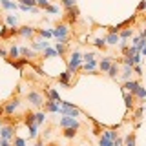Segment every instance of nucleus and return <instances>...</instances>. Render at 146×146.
Returning a JSON list of instances; mask_svg holds the SVG:
<instances>
[{
  "label": "nucleus",
  "instance_id": "1",
  "mask_svg": "<svg viewBox=\"0 0 146 146\" xmlns=\"http://www.w3.org/2000/svg\"><path fill=\"white\" fill-rule=\"evenodd\" d=\"M51 33H53V36L58 40V42L66 44L68 40H70V26L68 24H58L55 29H51Z\"/></svg>",
  "mask_w": 146,
  "mask_h": 146
},
{
  "label": "nucleus",
  "instance_id": "2",
  "mask_svg": "<svg viewBox=\"0 0 146 146\" xmlns=\"http://www.w3.org/2000/svg\"><path fill=\"white\" fill-rule=\"evenodd\" d=\"M82 62H84V60H82V55H80V51H79V49H75V51L71 53L70 60H68V71H70L71 75H73V73H75V71L80 68V64H82Z\"/></svg>",
  "mask_w": 146,
  "mask_h": 146
},
{
  "label": "nucleus",
  "instance_id": "3",
  "mask_svg": "<svg viewBox=\"0 0 146 146\" xmlns=\"http://www.w3.org/2000/svg\"><path fill=\"white\" fill-rule=\"evenodd\" d=\"M26 99H27V102H29L31 106H35V108H40V106H44V102H46V100H44V97L38 93V91H35V90H33V91H29Z\"/></svg>",
  "mask_w": 146,
  "mask_h": 146
},
{
  "label": "nucleus",
  "instance_id": "4",
  "mask_svg": "<svg viewBox=\"0 0 146 146\" xmlns=\"http://www.w3.org/2000/svg\"><path fill=\"white\" fill-rule=\"evenodd\" d=\"M18 108H20V100H18V97H15L13 100H9L6 106H4V113H6V115H13Z\"/></svg>",
  "mask_w": 146,
  "mask_h": 146
},
{
  "label": "nucleus",
  "instance_id": "5",
  "mask_svg": "<svg viewBox=\"0 0 146 146\" xmlns=\"http://www.w3.org/2000/svg\"><path fill=\"white\" fill-rule=\"evenodd\" d=\"M60 126L62 128H75V130H79L80 122L77 121V119H73V117H62L60 119Z\"/></svg>",
  "mask_w": 146,
  "mask_h": 146
},
{
  "label": "nucleus",
  "instance_id": "6",
  "mask_svg": "<svg viewBox=\"0 0 146 146\" xmlns=\"http://www.w3.org/2000/svg\"><path fill=\"white\" fill-rule=\"evenodd\" d=\"M13 135H15V128L11 124H6L0 128V139H6V141H11Z\"/></svg>",
  "mask_w": 146,
  "mask_h": 146
},
{
  "label": "nucleus",
  "instance_id": "7",
  "mask_svg": "<svg viewBox=\"0 0 146 146\" xmlns=\"http://www.w3.org/2000/svg\"><path fill=\"white\" fill-rule=\"evenodd\" d=\"M124 90L135 97V93L141 90V82H139V80H126V82H124Z\"/></svg>",
  "mask_w": 146,
  "mask_h": 146
},
{
  "label": "nucleus",
  "instance_id": "8",
  "mask_svg": "<svg viewBox=\"0 0 146 146\" xmlns=\"http://www.w3.org/2000/svg\"><path fill=\"white\" fill-rule=\"evenodd\" d=\"M44 110H46V111H51V113H58V110H60V104L55 102V100H51V99H48V100L44 102Z\"/></svg>",
  "mask_w": 146,
  "mask_h": 146
},
{
  "label": "nucleus",
  "instance_id": "9",
  "mask_svg": "<svg viewBox=\"0 0 146 146\" xmlns=\"http://www.w3.org/2000/svg\"><path fill=\"white\" fill-rule=\"evenodd\" d=\"M18 35L24 36V38H29V36L35 35V27H31V26H22V27H18Z\"/></svg>",
  "mask_w": 146,
  "mask_h": 146
},
{
  "label": "nucleus",
  "instance_id": "10",
  "mask_svg": "<svg viewBox=\"0 0 146 146\" xmlns=\"http://www.w3.org/2000/svg\"><path fill=\"white\" fill-rule=\"evenodd\" d=\"M111 66H113V57H106V58H102V60H100V64H99L100 71H104V73H108Z\"/></svg>",
  "mask_w": 146,
  "mask_h": 146
},
{
  "label": "nucleus",
  "instance_id": "11",
  "mask_svg": "<svg viewBox=\"0 0 146 146\" xmlns=\"http://www.w3.org/2000/svg\"><path fill=\"white\" fill-rule=\"evenodd\" d=\"M49 48V42H46V40H35L33 44H31V49H33V51H40V49H48Z\"/></svg>",
  "mask_w": 146,
  "mask_h": 146
},
{
  "label": "nucleus",
  "instance_id": "12",
  "mask_svg": "<svg viewBox=\"0 0 146 146\" xmlns=\"http://www.w3.org/2000/svg\"><path fill=\"white\" fill-rule=\"evenodd\" d=\"M66 17H68V20L70 22H75L77 18H79V7H70V9H66Z\"/></svg>",
  "mask_w": 146,
  "mask_h": 146
},
{
  "label": "nucleus",
  "instance_id": "13",
  "mask_svg": "<svg viewBox=\"0 0 146 146\" xmlns=\"http://www.w3.org/2000/svg\"><path fill=\"white\" fill-rule=\"evenodd\" d=\"M70 77H71V73L70 71H62L60 75H58V82H60L62 86H66V88H70Z\"/></svg>",
  "mask_w": 146,
  "mask_h": 146
},
{
  "label": "nucleus",
  "instance_id": "14",
  "mask_svg": "<svg viewBox=\"0 0 146 146\" xmlns=\"http://www.w3.org/2000/svg\"><path fill=\"white\" fill-rule=\"evenodd\" d=\"M0 6H2V9H6V11H9V9H18V4L13 2V0H0Z\"/></svg>",
  "mask_w": 146,
  "mask_h": 146
},
{
  "label": "nucleus",
  "instance_id": "15",
  "mask_svg": "<svg viewBox=\"0 0 146 146\" xmlns=\"http://www.w3.org/2000/svg\"><path fill=\"white\" fill-rule=\"evenodd\" d=\"M131 73H133V68L124 66V68H122V73H121L119 77H121L122 80H131Z\"/></svg>",
  "mask_w": 146,
  "mask_h": 146
},
{
  "label": "nucleus",
  "instance_id": "16",
  "mask_svg": "<svg viewBox=\"0 0 146 146\" xmlns=\"http://www.w3.org/2000/svg\"><path fill=\"white\" fill-rule=\"evenodd\" d=\"M119 42H121V36H119L117 33H110L106 36V44H110V46H117Z\"/></svg>",
  "mask_w": 146,
  "mask_h": 146
},
{
  "label": "nucleus",
  "instance_id": "17",
  "mask_svg": "<svg viewBox=\"0 0 146 146\" xmlns=\"http://www.w3.org/2000/svg\"><path fill=\"white\" fill-rule=\"evenodd\" d=\"M119 71H121V68H119V64H115V62H113V66L110 68V71H108V77H110V79H117V77L121 75Z\"/></svg>",
  "mask_w": 146,
  "mask_h": 146
},
{
  "label": "nucleus",
  "instance_id": "18",
  "mask_svg": "<svg viewBox=\"0 0 146 146\" xmlns=\"http://www.w3.org/2000/svg\"><path fill=\"white\" fill-rule=\"evenodd\" d=\"M124 102H126V108L131 110L133 108V102H135V97L131 93H128V91H124Z\"/></svg>",
  "mask_w": 146,
  "mask_h": 146
},
{
  "label": "nucleus",
  "instance_id": "19",
  "mask_svg": "<svg viewBox=\"0 0 146 146\" xmlns=\"http://www.w3.org/2000/svg\"><path fill=\"white\" fill-rule=\"evenodd\" d=\"M20 55L24 58H35V51L29 49V48H20Z\"/></svg>",
  "mask_w": 146,
  "mask_h": 146
},
{
  "label": "nucleus",
  "instance_id": "20",
  "mask_svg": "<svg viewBox=\"0 0 146 146\" xmlns=\"http://www.w3.org/2000/svg\"><path fill=\"white\" fill-rule=\"evenodd\" d=\"M102 137H106V139H110V141H113V143H115V141H117V131L104 130V131H102Z\"/></svg>",
  "mask_w": 146,
  "mask_h": 146
},
{
  "label": "nucleus",
  "instance_id": "21",
  "mask_svg": "<svg viewBox=\"0 0 146 146\" xmlns=\"http://www.w3.org/2000/svg\"><path fill=\"white\" fill-rule=\"evenodd\" d=\"M95 68H97V60H91V62H84V71L93 73Z\"/></svg>",
  "mask_w": 146,
  "mask_h": 146
},
{
  "label": "nucleus",
  "instance_id": "22",
  "mask_svg": "<svg viewBox=\"0 0 146 146\" xmlns=\"http://www.w3.org/2000/svg\"><path fill=\"white\" fill-rule=\"evenodd\" d=\"M44 58H53V57H58V53L55 51V48H48V49H44Z\"/></svg>",
  "mask_w": 146,
  "mask_h": 146
},
{
  "label": "nucleus",
  "instance_id": "23",
  "mask_svg": "<svg viewBox=\"0 0 146 146\" xmlns=\"http://www.w3.org/2000/svg\"><path fill=\"white\" fill-rule=\"evenodd\" d=\"M18 55H20V48H18V46H15V44H13L11 48H9V58H17Z\"/></svg>",
  "mask_w": 146,
  "mask_h": 146
},
{
  "label": "nucleus",
  "instance_id": "24",
  "mask_svg": "<svg viewBox=\"0 0 146 146\" xmlns=\"http://www.w3.org/2000/svg\"><path fill=\"white\" fill-rule=\"evenodd\" d=\"M75 135H77L75 128H64V137H66V139H73Z\"/></svg>",
  "mask_w": 146,
  "mask_h": 146
},
{
  "label": "nucleus",
  "instance_id": "25",
  "mask_svg": "<svg viewBox=\"0 0 146 146\" xmlns=\"http://www.w3.org/2000/svg\"><path fill=\"white\" fill-rule=\"evenodd\" d=\"M6 22L11 27H17V24H18V18L15 17V15H6Z\"/></svg>",
  "mask_w": 146,
  "mask_h": 146
},
{
  "label": "nucleus",
  "instance_id": "26",
  "mask_svg": "<svg viewBox=\"0 0 146 146\" xmlns=\"http://www.w3.org/2000/svg\"><path fill=\"white\" fill-rule=\"evenodd\" d=\"M33 124H36L35 113H27V115H26V126H33Z\"/></svg>",
  "mask_w": 146,
  "mask_h": 146
},
{
  "label": "nucleus",
  "instance_id": "27",
  "mask_svg": "<svg viewBox=\"0 0 146 146\" xmlns=\"http://www.w3.org/2000/svg\"><path fill=\"white\" fill-rule=\"evenodd\" d=\"M27 128H29V139H31V141L36 139V135H38V126L33 124V126H27Z\"/></svg>",
  "mask_w": 146,
  "mask_h": 146
},
{
  "label": "nucleus",
  "instance_id": "28",
  "mask_svg": "<svg viewBox=\"0 0 146 146\" xmlns=\"http://www.w3.org/2000/svg\"><path fill=\"white\" fill-rule=\"evenodd\" d=\"M55 51H57L58 55H64V53H66V44H64V42H57V44H55Z\"/></svg>",
  "mask_w": 146,
  "mask_h": 146
},
{
  "label": "nucleus",
  "instance_id": "29",
  "mask_svg": "<svg viewBox=\"0 0 146 146\" xmlns=\"http://www.w3.org/2000/svg\"><path fill=\"white\" fill-rule=\"evenodd\" d=\"M119 36H121V40H126L131 36V27H126V29H122L121 33H119Z\"/></svg>",
  "mask_w": 146,
  "mask_h": 146
},
{
  "label": "nucleus",
  "instance_id": "30",
  "mask_svg": "<svg viewBox=\"0 0 146 146\" xmlns=\"http://www.w3.org/2000/svg\"><path fill=\"white\" fill-rule=\"evenodd\" d=\"M93 44L97 46V48L104 49V48H106V38H104V36H102V38H93Z\"/></svg>",
  "mask_w": 146,
  "mask_h": 146
},
{
  "label": "nucleus",
  "instance_id": "31",
  "mask_svg": "<svg viewBox=\"0 0 146 146\" xmlns=\"http://www.w3.org/2000/svg\"><path fill=\"white\" fill-rule=\"evenodd\" d=\"M99 146H115V143L110 141V139H106V137H100V139H99Z\"/></svg>",
  "mask_w": 146,
  "mask_h": 146
},
{
  "label": "nucleus",
  "instance_id": "32",
  "mask_svg": "<svg viewBox=\"0 0 146 146\" xmlns=\"http://www.w3.org/2000/svg\"><path fill=\"white\" fill-rule=\"evenodd\" d=\"M60 4L66 9H70V7H75L77 6V0H60Z\"/></svg>",
  "mask_w": 146,
  "mask_h": 146
},
{
  "label": "nucleus",
  "instance_id": "33",
  "mask_svg": "<svg viewBox=\"0 0 146 146\" xmlns=\"http://www.w3.org/2000/svg\"><path fill=\"white\" fill-rule=\"evenodd\" d=\"M124 146H135V135L133 133H130L124 139Z\"/></svg>",
  "mask_w": 146,
  "mask_h": 146
},
{
  "label": "nucleus",
  "instance_id": "34",
  "mask_svg": "<svg viewBox=\"0 0 146 146\" xmlns=\"http://www.w3.org/2000/svg\"><path fill=\"white\" fill-rule=\"evenodd\" d=\"M38 35L42 36V38H51V36H53L51 29H38Z\"/></svg>",
  "mask_w": 146,
  "mask_h": 146
},
{
  "label": "nucleus",
  "instance_id": "35",
  "mask_svg": "<svg viewBox=\"0 0 146 146\" xmlns=\"http://www.w3.org/2000/svg\"><path fill=\"white\" fill-rule=\"evenodd\" d=\"M44 11H46V13H51V15H57V13H58V6H53V4H49V6L46 7Z\"/></svg>",
  "mask_w": 146,
  "mask_h": 146
},
{
  "label": "nucleus",
  "instance_id": "36",
  "mask_svg": "<svg viewBox=\"0 0 146 146\" xmlns=\"http://www.w3.org/2000/svg\"><path fill=\"white\" fill-rule=\"evenodd\" d=\"M135 97L141 99V100H146V88H143V86H141V90L135 93Z\"/></svg>",
  "mask_w": 146,
  "mask_h": 146
},
{
  "label": "nucleus",
  "instance_id": "37",
  "mask_svg": "<svg viewBox=\"0 0 146 146\" xmlns=\"http://www.w3.org/2000/svg\"><path fill=\"white\" fill-rule=\"evenodd\" d=\"M22 6H27V7H35L36 6V0H18Z\"/></svg>",
  "mask_w": 146,
  "mask_h": 146
},
{
  "label": "nucleus",
  "instance_id": "38",
  "mask_svg": "<svg viewBox=\"0 0 146 146\" xmlns=\"http://www.w3.org/2000/svg\"><path fill=\"white\" fill-rule=\"evenodd\" d=\"M35 117H36V126H38V124H42V122H44V119H46L44 111H38V113H35Z\"/></svg>",
  "mask_w": 146,
  "mask_h": 146
},
{
  "label": "nucleus",
  "instance_id": "39",
  "mask_svg": "<svg viewBox=\"0 0 146 146\" xmlns=\"http://www.w3.org/2000/svg\"><path fill=\"white\" fill-rule=\"evenodd\" d=\"M82 60H84V62H91V60H95V55L93 53H84V55H82Z\"/></svg>",
  "mask_w": 146,
  "mask_h": 146
},
{
  "label": "nucleus",
  "instance_id": "40",
  "mask_svg": "<svg viewBox=\"0 0 146 146\" xmlns=\"http://www.w3.org/2000/svg\"><path fill=\"white\" fill-rule=\"evenodd\" d=\"M36 6H38L40 9H46L49 6V0H36Z\"/></svg>",
  "mask_w": 146,
  "mask_h": 146
},
{
  "label": "nucleus",
  "instance_id": "41",
  "mask_svg": "<svg viewBox=\"0 0 146 146\" xmlns=\"http://www.w3.org/2000/svg\"><path fill=\"white\" fill-rule=\"evenodd\" d=\"M26 139H22V137H15V146H26Z\"/></svg>",
  "mask_w": 146,
  "mask_h": 146
},
{
  "label": "nucleus",
  "instance_id": "42",
  "mask_svg": "<svg viewBox=\"0 0 146 146\" xmlns=\"http://www.w3.org/2000/svg\"><path fill=\"white\" fill-rule=\"evenodd\" d=\"M133 73H137V75H143V70H141L139 64H137V66H133Z\"/></svg>",
  "mask_w": 146,
  "mask_h": 146
},
{
  "label": "nucleus",
  "instance_id": "43",
  "mask_svg": "<svg viewBox=\"0 0 146 146\" xmlns=\"http://www.w3.org/2000/svg\"><path fill=\"white\" fill-rule=\"evenodd\" d=\"M141 117H143V108H139V110L135 111V119H137V121H139Z\"/></svg>",
  "mask_w": 146,
  "mask_h": 146
},
{
  "label": "nucleus",
  "instance_id": "44",
  "mask_svg": "<svg viewBox=\"0 0 146 146\" xmlns=\"http://www.w3.org/2000/svg\"><path fill=\"white\" fill-rule=\"evenodd\" d=\"M29 13H33V15H36V13H40V7H38V6L31 7V9H29Z\"/></svg>",
  "mask_w": 146,
  "mask_h": 146
},
{
  "label": "nucleus",
  "instance_id": "45",
  "mask_svg": "<svg viewBox=\"0 0 146 146\" xmlns=\"http://www.w3.org/2000/svg\"><path fill=\"white\" fill-rule=\"evenodd\" d=\"M0 36H7V27H6V26L0 29Z\"/></svg>",
  "mask_w": 146,
  "mask_h": 146
},
{
  "label": "nucleus",
  "instance_id": "46",
  "mask_svg": "<svg viewBox=\"0 0 146 146\" xmlns=\"http://www.w3.org/2000/svg\"><path fill=\"white\" fill-rule=\"evenodd\" d=\"M0 146H11V143L6 141V139H0Z\"/></svg>",
  "mask_w": 146,
  "mask_h": 146
},
{
  "label": "nucleus",
  "instance_id": "47",
  "mask_svg": "<svg viewBox=\"0 0 146 146\" xmlns=\"http://www.w3.org/2000/svg\"><path fill=\"white\" fill-rule=\"evenodd\" d=\"M35 146H44V143H42V141H36V143H35Z\"/></svg>",
  "mask_w": 146,
  "mask_h": 146
},
{
  "label": "nucleus",
  "instance_id": "48",
  "mask_svg": "<svg viewBox=\"0 0 146 146\" xmlns=\"http://www.w3.org/2000/svg\"><path fill=\"white\" fill-rule=\"evenodd\" d=\"M4 126V121H2V117H0V128H2Z\"/></svg>",
  "mask_w": 146,
  "mask_h": 146
},
{
  "label": "nucleus",
  "instance_id": "49",
  "mask_svg": "<svg viewBox=\"0 0 146 146\" xmlns=\"http://www.w3.org/2000/svg\"><path fill=\"white\" fill-rule=\"evenodd\" d=\"M141 53H143V55H144V57H146V48H144V49H143V51H141Z\"/></svg>",
  "mask_w": 146,
  "mask_h": 146
},
{
  "label": "nucleus",
  "instance_id": "50",
  "mask_svg": "<svg viewBox=\"0 0 146 146\" xmlns=\"http://www.w3.org/2000/svg\"><path fill=\"white\" fill-rule=\"evenodd\" d=\"M49 146H57V144H49Z\"/></svg>",
  "mask_w": 146,
  "mask_h": 146
}]
</instances>
